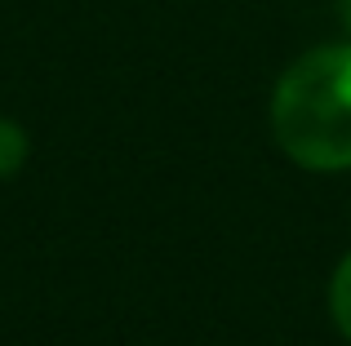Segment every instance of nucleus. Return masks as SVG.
I'll use <instances>...</instances> for the list:
<instances>
[{
	"label": "nucleus",
	"instance_id": "1",
	"mask_svg": "<svg viewBox=\"0 0 351 346\" xmlns=\"http://www.w3.org/2000/svg\"><path fill=\"white\" fill-rule=\"evenodd\" d=\"M271 133L302 169H351V44L311 49L271 94Z\"/></svg>",
	"mask_w": 351,
	"mask_h": 346
},
{
	"label": "nucleus",
	"instance_id": "2",
	"mask_svg": "<svg viewBox=\"0 0 351 346\" xmlns=\"http://www.w3.org/2000/svg\"><path fill=\"white\" fill-rule=\"evenodd\" d=\"M23 160H27V133L14 120H0V178L18 173Z\"/></svg>",
	"mask_w": 351,
	"mask_h": 346
},
{
	"label": "nucleus",
	"instance_id": "3",
	"mask_svg": "<svg viewBox=\"0 0 351 346\" xmlns=\"http://www.w3.org/2000/svg\"><path fill=\"white\" fill-rule=\"evenodd\" d=\"M329 306H334V324L351 338V253L343 258V267H338V276H334V289H329Z\"/></svg>",
	"mask_w": 351,
	"mask_h": 346
},
{
	"label": "nucleus",
	"instance_id": "4",
	"mask_svg": "<svg viewBox=\"0 0 351 346\" xmlns=\"http://www.w3.org/2000/svg\"><path fill=\"white\" fill-rule=\"evenodd\" d=\"M343 23H347V31H351V0H343Z\"/></svg>",
	"mask_w": 351,
	"mask_h": 346
}]
</instances>
